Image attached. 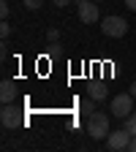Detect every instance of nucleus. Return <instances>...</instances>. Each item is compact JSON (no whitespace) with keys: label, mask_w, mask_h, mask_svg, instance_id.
<instances>
[{"label":"nucleus","mask_w":136,"mask_h":152,"mask_svg":"<svg viewBox=\"0 0 136 152\" xmlns=\"http://www.w3.org/2000/svg\"><path fill=\"white\" fill-rule=\"evenodd\" d=\"M87 133L93 139H106L109 136V117L104 111H93V114H87Z\"/></svg>","instance_id":"nucleus-1"},{"label":"nucleus","mask_w":136,"mask_h":152,"mask_svg":"<svg viewBox=\"0 0 136 152\" xmlns=\"http://www.w3.org/2000/svg\"><path fill=\"white\" fill-rule=\"evenodd\" d=\"M133 95L131 92H120V95H114V98H112V114H114V117H120V120H125L128 117V114L133 111Z\"/></svg>","instance_id":"nucleus-2"},{"label":"nucleus","mask_w":136,"mask_h":152,"mask_svg":"<svg viewBox=\"0 0 136 152\" xmlns=\"http://www.w3.org/2000/svg\"><path fill=\"white\" fill-rule=\"evenodd\" d=\"M101 30H104V35H109V38H123V35L128 33V22H125L123 16H104Z\"/></svg>","instance_id":"nucleus-3"},{"label":"nucleus","mask_w":136,"mask_h":152,"mask_svg":"<svg viewBox=\"0 0 136 152\" xmlns=\"http://www.w3.org/2000/svg\"><path fill=\"white\" fill-rule=\"evenodd\" d=\"M76 6H79V19L82 25H95L101 19V11H98V3L95 0H74Z\"/></svg>","instance_id":"nucleus-4"},{"label":"nucleus","mask_w":136,"mask_h":152,"mask_svg":"<svg viewBox=\"0 0 136 152\" xmlns=\"http://www.w3.org/2000/svg\"><path fill=\"white\" fill-rule=\"evenodd\" d=\"M0 122H3V128H22L25 117H22V111L14 103H3V109H0Z\"/></svg>","instance_id":"nucleus-5"},{"label":"nucleus","mask_w":136,"mask_h":152,"mask_svg":"<svg viewBox=\"0 0 136 152\" xmlns=\"http://www.w3.org/2000/svg\"><path fill=\"white\" fill-rule=\"evenodd\" d=\"M131 133L123 128V130H114V133H109V136H106V149L109 152H120V149H128L131 147Z\"/></svg>","instance_id":"nucleus-6"},{"label":"nucleus","mask_w":136,"mask_h":152,"mask_svg":"<svg viewBox=\"0 0 136 152\" xmlns=\"http://www.w3.org/2000/svg\"><path fill=\"white\" fill-rule=\"evenodd\" d=\"M14 98H16V82L6 79L3 84H0V101L3 103H14Z\"/></svg>","instance_id":"nucleus-7"},{"label":"nucleus","mask_w":136,"mask_h":152,"mask_svg":"<svg viewBox=\"0 0 136 152\" xmlns=\"http://www.w3.org/2000/svg\"><path fill=\"white\" fill-rule=\"evenodd\" d=\"M87 92H90V98H95V101H104L106 95H109L106 84H101V82H93V84L87 87Z\"/></svg>","instance_id":"nucleus-8"},{"label":"nucleus","mask_w":136,"mask_h":152,"mask_svg":"<svg viewBox=\"0 0 136 152\" xmlns=\"http://www.w3.org/2000/svg\"><path fill=\"white\" fill-rule=\"evenodd\" d=\"M123 128L131 133V136H136V111H131L128 117H125V125H123Z\"/></svg>","instance_id":"nucleus-9"},{"label":"nucleus","mask_w":136,"mask_h":152,"mask_svg":"<svg viewBox=\"0 0 136 152\" xmlns=\"http://www.w3.org/2000/svg\"><path fill=\"white\" fill-rule=\"evenodd\" d=\"M79 109H82V114H93V111H95V98L82 101V106H79Z\"/></svg>","instance_id":"nucleus-10"},{"label":"nucleus","mask_w":136,"mask_h":152,"mask_svg":"<svg viewBox=\"0 0 136 152\" xmlns=\"http://www.w3.org/2000/svg\"><path fill=\"white\" fill-rule=\"evenodd\" d=\"M22 3H25V8H30V11H38V8L44 6V0H22Z\"/></svg>","instance_id":"nucleus-11"},{"label":"nucleus","mask_w":136,"mask_h":152,"mask_svg":"<svg viewBox=\"0 0 136 152\" xmlns=\"http://www.w3.org/2000/svg\"><path fill=\"white\" fill-rule=\"evenodd\" d=\"M8 14H11V6L3 0V3H0V16H3V19H8Z\"/></svg>","instance_id":"nucleus-12"},{"label":"nucleus","mask_w":136,"mask_h":152,"mask_svg":"<svg viewBox=\"0 0 136 152\" xmlns=\"http://www.w3.org/2000/svg\"><path fill=\"white\" fill-rule=\"evenodd\" d=\"M0 35H3V38H8V35H11V25L6 22V19H3V25H0Z\"/></svg>","instance_id":"nucleus-13"},{"label":"nucleus","mask_w":136,"mask_h":152,"mask_svg":"<svg viewBox=\"0 0 136 152\" xmlns=\"http://www.w3.org/2000/svg\"><path fill=\"white\" fill-rule=\"evenodd\" d=\"M46 38H49V41L54 44V41H57V38H60V30H54V27H52V30L46 33Z\"/></svg>","instance_id":"nucleus-14"},{"label":"nucleus","mask_w":136,"mask_h":152,"mask_svg":"<svg viewBox=\"0 0 136 152\" xmlns=\"http://www.w3.org/2000/svg\"><path fill=\"white\" fill-rule=\"evenodd\" d=\"M68 3H74V0H54V6H57V8H63V6H68Z\"/></svg>","instance_id":"nucleus-15"},{"label":"nucleus","mask_w":136,"mask_h":152,"mask_svg":"<svg viewBox=\"0 0 136 152\" xmlns=\"http://www.w3.org/2000/svg\"><path fill=\"white\" fill-rule=\"evenodd\" d=\"M125 6H128L131 11H136V0H125Z\"/></svg>","instance_id":"nucleus-16"},{"label":"nucleus","mask_w":136,"mask_h":152,"mask_svg":"<svg viewBox=\"0 0 136 152\" xmlns=\"http://www.w3.org/2000/svg\"><path fill=\"white\" fill-rule=\"evenodd\" d=\"M128 149H131V152H136V136L131 139V147H128Z\"/></svg>","instance_id":"nucleus-17"},{"label":"nucleus","mask_w":136,"mask_h":152,"mask_svg":"<svg viewBox=\"0 0 136 152\" xmlns=\"http://www.w3.org/2000/svg\"><path fill=\"white\" fill-rule=\"evenodd\" d=\"M128 92H131V95H133V98H136V82L131 84V90H128Z\"/></svg>","instance_id":"nucleus-18"},{"label":"nucleus","mask_w":136,"mask_h":152,"mask_svg":"<svg viewBox=\"0 0 136 152\" xmlns=\"http://www.w3.org/2000/svg\"><path fill=\"white\" fill-rule=\"evenodd\" d=\"M95 3H104V0H95Z\"/></svg>","instance_id":"nucleus-19"}]
</instances>
